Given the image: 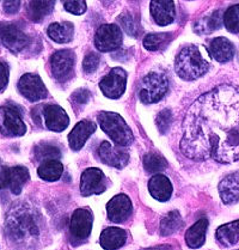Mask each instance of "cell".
Listing matches in <instances>:
<instances>
[{"label": "cell", "mask_w": 239, "mask_h": 250, "mask_svg": "<svg viewBox=\"0 0 239 250\" xmlns=\"http://www.w3.org/2000/svg\"><path fill=\"white\" fill-rule=\"evenodd\" d=\"M239 131V90L220 85L198 98L183 121L180 151L194 161H206L225 138Z\"/></svg>", "instance_id": "cell-1"}, {"label": "cell", "mask_w": 239, "mask_h": 250, "mask_svg": "<svg viewBox=\"0 0 239 250\" xmlns=\"http://www.w3.org/2000/svg\"><path fill=\"white\" fill-rule=\"evenodd\" d=\"M5 232L10 243L18 250H34L41 243L43 219L31 205L18 204L7 214Z\"/></svg>", "instance_id": "cell-2"}, {"label": "cell", "mask_w": 239, "mask_h": 250, "mask_svg": "<svg viewBox=\"0 0 239 250\" xmlns=\"http://www.w3.org/2000/svg\"><path fill=\"white\" fill-rule=\"evenodd\" d=\"M208 61L204 59L200 48L189 46L183 48L175 59V71L184 81H195L207 73Z\"/></svg>", "instance_id": "cell-3"}, {"label": "cell", "mask_w": 239, "mask_h": 250, "mask_svg": "<svg viewBox=\"0 0 239 250\" xmlns=\"http://www.w3.org/2000/svg\"><path fill=\"white\" fill-rule=\"evenodd\" d=\"M98 124L118 146L126 147L134 140L131 128L119 114L111 111H100L98 114Z\"/></svg>", "instance_id": "cell-4"}, {"label": "cell", "mask_w": 239, "mask_h": 250, "mask_svg": "<svg viewBox=\"0 0 239 250\" xmlns=\"http://www.w3.org/2000/svg\"><path fill=\"white\" fill-rule=\"evenodd\" d=\"M167 89H169V81L165 74L152 72L142 79L139 97L145 104H152L165 96Z\"/></svg>", "instance_id": "cell-5"}, {"label": "cell", "mask_w": 239, "mask_h": 250, "mask_svg": "<svg viewBox=\"0 0 239 250\" xmlns=\"http://www.w3.org/2000/svg\"><path fill=\"white\" fill-rule=\"evenodd\" d=\"M122 31L115 24H103L95 35V46L100 52H113L121 47Z\"/></svg>", "instance_id": "cell-6"}, {"label": "cell", "mask_w": 239, "mask_h": 250, "mask_svg": "<svg viewBox=\"0 0 239 250\" xmlns=\"http://www.w3.org/2000/svg\"><path fill=\"white\" fill-rule=\"evenodd\" d=\"M76 57L70 49H61L55 52L50 58V68L54 78L59 82H66L73 74Z\"/></svg>", "instance_id": "cell-7"}, {"label": "cell", "mask_w": 239, "mask_h": 250, "mask_svg": "<svg viewBox=\"0 0 239 250\" xmlns=\"http://www.w3.org/2000/svg\"><path fill=\"white\" fill-rule=\"evenodd\" d=\"M0 132L5 137H22L26 126L18 110L11 107H0Z\"/></svg>", "instance_id": "cell-8"}, {"label": "cell", "mask_w": 239, "mask_h": 250, "mask_svg": "<svg viewBox=\"0 0 239 250\" xmlns=\"http://www.w3.org/2000/svg\"><path fill=\"white\" fill-rule=\"evenodd\" d=\"M126 86L127 72L120 67L113 68L100 83V89L103 94L111 100H118L121 97L126 91Z\"/></svg>", "instance_id": "cell-9"}, {"label": "cell", "mask_w": 239, "mask_h": 250, "mask_svg": "<svg viewBox=\"0 0 239 250\" xmlns=\"http://www.w3.org/2000/svg\"><path fill=\"white\" fill-rule=\"evenodd\" d=\"M29 37L13 24H0V42L12 53H20L29 44Z\"/></svg>", "instance_id": "cell-10"}, {"label": "cell", "mask_w": 239, "mask_h": 250, "mask_svg": "<svg viewBox=\"0 0 239 250\" xmlns=\"http://www.w3.org/2000/svg\"><path fill=\"white\" fill-rule=\"evenodd\" d=\"M18 90L26 100L31 102L43 100L48 96L46 85L37 74L26 73L18 82Z\"/></svg>", "instance_id": "cell-11"}, {"label": "cell", "mask_w": 239, "mask_h": 250, "mask_svg": "<svg viewBox=\"0 0 239 250\" xmlns=\"http://www.w3.org/2000/svg\"><path fill=\"white\" fill-rule=\"evenodd\" d=\"M107 189L105 176L102 170L97 167H89L83 172L80 179V193L84 196L98 195Z\"/></svg>", "instance_id": "cell-12"}, {"label": "cell", "mask_w": 239, "mask_h": 250, "mask_svg": "<svg viewBox=\"0 0 239 250\" xmlns=\"http://www.w3.org/2000/svg\"><path fill=\"white\" fill-rule=\"evenodd\" d=\"M211 158L219 163H232L239 161V131L231 133L225 138L217 146Z\"/></svg>", "instance_id": "cell-13"}, {"label": "cell", "mask_w": 239, "mask_h": 250, "mask_svg": "<svg viewBox=\"0 0 239 250\" xmlns=\"http://www.w3.org/2000/svg\"><path fill=\"white\" fill-rule=\"evenodd\" d=\"M94 217L89 209L79 208L72 214L70 222V232L77 241H84L90 236L92 230Z\"/></svg>", "instance_id": "cell-14"}, {"label": "cell", "mask_w": 239, "mask_h": 250, "mask_svg": "<svg viewBox=\"0 0 239 250\" xmlns=\"http://www.w3.org/2000/svg\"><path fill=\"white\" fill-rule=\"evenodd\" d=\"M97 153L103 163L116 167V169H123L129 161V155L127 151L118 147V146L114 147L109 142H103L100 144Z\"/></svg>", "instance_id": "cell-15"}, {"label": "cell", "mask_w": 239, "mask_h": 250, "mask_svg": "<svg viewBox=\"0 0 239 250\" xmlns=\"http://www.w3.org/2000/svg\"><path fill=\"white\" fill-rule=\"evenodd\" d=\"M132 211V201L126 194L115 195L107 205L108 218L114 223L126 222L131 217Z\"/></svg>", "instance_id": "cell-16"}, {"label": "cell", "mask_w": 239, "mask_h": 250, "mask_svg": "<svg viewBox=\"0 0 239 250\" xmlns=\"http://www.w3.org/2000/svg\"><path fill=\"white\" fill-rule=\"evenodd\" d=\"M150 11L151 16L159 26H166L171 24L176 16L174 0H152Z\"/></svg>", "instance_id": "cell-17"}, {"label": "cell", "mask_w": 239, "mask_h": 250, "mask_svg": "<svg viewBox=\"0 0 239 250\" xmlns=\"http://www.w3.org/2000/svg\"><path fill=\"white\" fill-rule=\"evenodd\" d=\"M42 114H43L44 122L49 131L62 132L70 125V118H68L67 113L59 105H46Z\"/></svg>", "instance_id": "cell-18"}, {"label": "cell", "mask_w": 239, "mask_h": 250, "mask_svg": "<svg viewBox=\"0 0 239 250\" xmlns=\"http://www.w3.org/2000/svg\"><path fill=\"white\" fill-rule=\"evenodd\" d=\"M96 128H97V126H96L95 122L89 121V120H83V121L78 122L68 135V144H70L72 150H81L87 139L95 133Z\"/></svg>", "instance_id": "cell-19"}, {"label": "cell", "mask_w": 239, "mask_h": 250, "mask_svg": "<svg viewBox=\"0 0 239 250\" xmlns=\"http://www.w3.org/2000/svg\"><path fill=\"white\" fill-rule=\"evenodd\" d=\"M148 190H150L151 195L156 199V200L161 201H167L172 195V183L165 175H155L152 176V179L148 182Z\"/></svg>", "instance_id": "cell-20"}, {"label": "cell", "mask_w": 239, "mask_h": 250, "mask_svg": "<svg viewBox=\"0 0 239 250\" xmlns=\"http://www.w3.org/2000/svg\"><path fill=\"white\" fill-rule=\"evenodd\" d=\"M208 52L218 62H227L235 55V47L226 37H215L209 44Z\"/></svg>", "instance_id": "cell-21"}, {"label": "cell", "mask_w": 239, "mask_h": 250, "mask_svg": "<svg viewBox=\"0 0 239 250\" xmlns=\"http://www.w3.org/2000/svg\"><path fill=\"white\" fill-rule=\"evenodd\" d=\"M127 242V232L121 228L105 229L100 237V243L105 250H118Z\"/></svg>", "instance_id": "cell-22"}, {"label": "cell", "mask_w": 239, "mask_h": 250, "mask_svg": "<svg viewBox=\"0 0 239 250\" xmlns=\"http://www.w3.org/2000/svg\"><path fill=\"white\" fill-rule=\"evenodd\" d=\"M219 194L225 204H233L239 200V174H231L219 183Z\"/></svg>", "instance_id": "cell-23"}, {"label": "cell", "mask_w": 239, "mask_h": 250, "mask_svg": "<svg viewBox=\"0 0 239 250\" xmlns=\"http://www.w3.org/2000/svg\"><path fill=\"white\" fill-rule=\"evenodd\" d=\"M208 229V220L206 218L199 219L185 233V242L190 248H200L206 242V232Z\"/></svg>", "instance_id": "cell-24"}, {"label": "cell", "mask_w": 239, "mask_h": 250, "mask_svg": "<svg viewBox=\"0 0 239 250\" xmlns=\"http://www.w3.org/2000/svg\"><path fill=\"white\" fill-rule=\"evenodd\" d=\"M215 237L222 247H231L237 243L239 241V219L218 228Z\"/></svg>", "instance_id": "cell-25"}, {"label": "cell", "mask_w": 239, "mask_h": 250, "mask_svg": "<svg viewBox=\"0 0 239 250\" xmlns=\"http://www.w3.org/2000/svg\"><path fill=\"white\" fill-rule=\"evenodd\" d=\"M55 0H29L28 15L33 22H42L53 11Z\"/></svg>", "instance_id": "cell-26"}, {"label": "cell", "mask_w": 239, "mask_h": 250, "mask_svg": "<svg viewBox=\"0 0 239 250\" xmlns=\"http://www.w3.org/2000/svg\"><path fill=\"white\" fill-rule=\"evenodd\" d=\"M74 28L70 22L53 23L48 26L47 34L57 43H68L73 39Z\"/></svg>", "instance_id": "cell-27"}, {"label": "cell", "mask_w": 239, "mask_h": 250, "mask_svg": "<svg viewBox=\"0 0 239 250\" xmlns=\"http://www.w3.org/2000/svg\"><path fill=\"white\" fill-rule=\"evenodd\" d=\"M29 170L25 167L16 166L9 170V187L15 195L22 193L23 186L29 181Z\"/></svg>", "instance_id": "cell-28"}, {"label": "cell", "mask_w": 239, "mask_h": 250, "mask_svg": "<svg viewBox=\"0 0 239 250\" xmlns=\"http://www.w3.org/2000/svg\"><path fill=\"white\" fill-rule=\"evenodd\" d=\"M63 166L58 159H48V161L42 162L41 166L37 169V175L42 180L54 182L62 176Z\"/></svg>", "instance_id": "cell-29"}, {"label": "cell", "mask_w": 239, "mask_h": 250, "mask_svg": "<svg viewBox=\"0 0 239 250\" xmlns=\"http://www.w3.org/2000/svg\"><path fill=\"white\" fill-rule=\"evenodd\" d=\"M222 22H224V17L221 16V12L215 11L209 17L199 21L194 26V30L198 34H209L212 31L218 30L221 26Z\"/></svg>", "instance_id": "cell-30"}, {"label": "cell", "mask_w": 239, "mask_h": 250, "mask_svg": "<svg viewBox=\"0 0 239 250\" xmlns=\"http://www.w3.org/2000/svg\"><path fill=\"white\" fill-rule=\"evenodd\" d=\"M183 227V219L179 212L172 211L167 213L160 222V233L163 236H170L177 232Z\"/></svg>", "instance_id": "cell-31"}, {"label": "cell", "mask_w": 239, "mask_h": 250, "mask_svg": "<svg viewBox=\"0 0 239 250\" xmlns=\"http://www.w3.org/2000/svg\"><path fill=\"white\" fill-rule=\"evenodd\" d=\"M172 35L170 33H161V34H148L143 39V46L147 50L156 52L160 50L163 48L167 47V44L171 42Z\"/></svg>", "instance_id": "cell-32"}, {"label": "cell", "mask_w": 239, "mask_h": 250, "mask_svg": "<svg viewBox=\"0 0 239 250\" xmlns=\"http://www.w3.org/2000/svg\"><path fill=\"white\" fill-rule=\"evenodd\" d=\"M143 167H145L146 171L151 172V174H156V172H160L165 170L167 167L166 159L159 153L151 152L147 153L143 158Z\"/></svg>", "instance_id": "cell-33"}, {"label": "cell", "mask_w": 239, "mask_h": 250, "mask_svg": "<svg viewBox=\"0 0 239 250\" xmlns=\"http://www.w3.org/2000/svg\"><path fill=\"white\" fill-rule=\"evenodd\" d=\"M120 25L123 28V30L132 37H138L139 34L141 33V28H140L139 23L135 20L134 16H132L129 12H123L122 15L119 16L118 18Z\"/></svg>", "instance_id": "cell-34"}, {"label": "cell", "mask_w": 239, "mask_h": 250, "mask_svg": "<svg viewBox=\"0 0 239 250\" xmlns=\"http://www.w3.org/2000/svg\"><path fill=\"white\" fill-rule=\"evenodd\" d=\"M35 156L39 161H48V159H58L61 157V151L57 146L50 144H40L35 147Z\"/></svg>", "instance_id": "cell-35"}, {"label": "cell", "mask_w": 239, "mask_h": 250, "mask_svg": "<svg viewBox=\"0 0 239 250\" xmlns=\"http://www.w3.org/2000/svg\"><path fill=\"white\" fill-rule=\"evenodd\" d=\"M224 25L230 33H239V4L228 7L224 13Z\"/></svg>", "instance_id": "cell-36"}, {"label": "cell", "mask_w": 239, "mask_h": 250, "mask_svg": "<svg viewBox=\"0 0 239 250\" xmlns=\"http://www.w3.org/2000/svg\"><path fill=\"white\" fill-rule=\"evenodd\" d=\"M171 122H172V114L169 109H165V110L160 111L156 118L157 128H158V131L160 132L161 134H164V133L169 131L170 126H171Z\"/></svg>", "instance_id": "cell-37"}, {"label": "cell", "mask_w": 239, "mask_h": 250, "mask_svg": "<svg viewBox=\"0 0 239 250\" xmlns=\"http://www.w3.org/2000/svg\"><path fill=\"white\" fill-rule=\"evenodd\" d=\"M63 6L66 11L77 16L83 15L87 10L85 0H63Z\"/></svg>", "instance_id": "cell-38"}, {"label": "cell", "mask_w": 239, "mask_h": 250, "mask_svg": "<svg viewBox=\"0 0 239 250\" xmlns=\"http://www.w3.org/2000/svg\"><path fill=\"white\" fill-rule=\"evenodd\" d=\"M100 66V55L97 53H89L85 57L83 62V68L86 73H94Z\"/></svg>", "instance_id": "cell-39"}, {"label": "cell", "mask_w": 239, "mask_h": 250, "mask_svg": "<svg viewBox=\"0 0 239 250\" xmlns=\"http://www.w3.org/2000/svg\"><path fill=\"white\" fill-rule=\"evenodd\" d=\"M72 102L74 104H79V105H84L86 104L87 101L90 100V92L85 89H80L77 90L73 95H72Z\"/></svg>", "instance_id": "cell-40"}, {"label": "cell", "mask_w": 239, "mask_h": 250, "mask_svg": "<svg viewBox=\"0 0 239 250\" xmlns=\"http://www.w3.org/2000/svg\"><path fill=\"white\" fill-rule=\"evenodd\" d=\"M9 83V67L4 61H0V92L6 89Z\"/></svg>", "instance_id": "cell-41"}, {"label": "cell", "mask_w": 239, "mask_h": 250, "mask_svg": "<svg viewBox=\"0 0 239 250\" xmlns=\"http://www.w3.org/2000/svg\"><path fill=\"white\" fill-rule=\"evenodd\" d=\"M22 0H5L4 1V11L7 15H15L20 11Z\"/></svg>", "instance_id": "cell-42"}, {"label": "cell", "mask_w": 239, "mask_h": 250, "mask_svg": "<svg viewBox=\"0 0 239 250\" xmlns=\"http://www.w3.org/2000/svg\"><path fill=\"white\" fill-rule=\"evenodd\" d=\"M9 170L10 167L5 166L0 159V189L9 187Z\"/></svg>", "instance_id": "cell-43"}]
</instances>
